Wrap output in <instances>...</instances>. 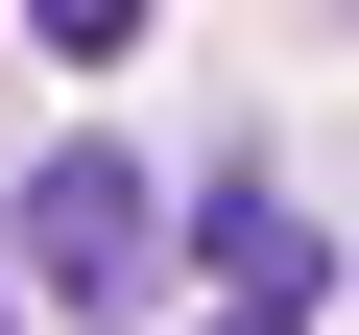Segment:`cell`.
<instances>
[{
	"instance_id": "6da1fadb",
	"label": "cell",
	"mask_w": 359,
	"mask_h": 335,
	"mask_svg": "<svg viewBox=\"0 0 359 335\" xmlns=\"http://www.w3.org/2000/svg\"><path fill=\"white\" fill-rule=\"evenodd\" d=\"M144 264H168V192H144L120 144H48L25 168V287L48 311H144Z\"/></svg>"
},
{
	"instance_id": "7a4b0ae2",
	"label": "cell",
	"mask_w": 359,
	"mask_h": 335,
	"mask_svg": "<svg viewBox=\"0 0 359 335\" xmlns=\"http://www.w3.org/2000/svg\"><path fill=\"white\" fill-rule=\"evenodd\" d=\"M192 335H311V216L264 192V168H216V192H192Z\"/></svg>"
}]
</instances>
